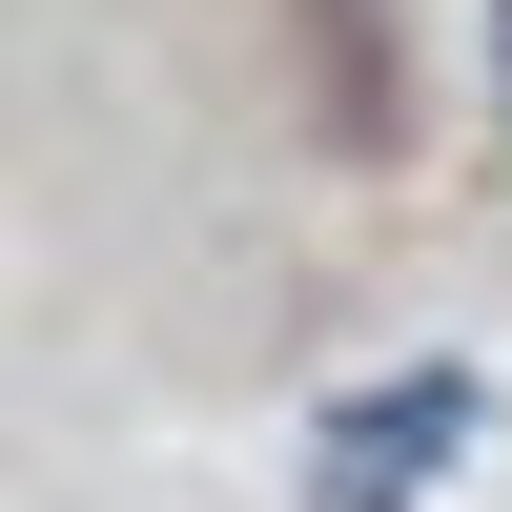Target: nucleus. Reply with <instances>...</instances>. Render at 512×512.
I'll list each match as a JSON object with an SVG mask.
<instances>
[{"instance_id":"f03ea898","label":"nucleus","mask_w":512,"mask_h":512,"mask_svg":"<svg viewBox=\"0 0 512 512\" xmlns=\"http://www.w3.org/2000/svg\"><path fill=\"white\" fill-rule=\"evenodd\" d=\"M492 82H512V21H492Z\"/></svg>"},{"instance_id":"f257e3e1","label":"nucleus","mask_w":512,"mask_h":512,"mask_svg":"<svg viewBox=\"0 0 512 512\" xmlns=\"http://www.w3.org/2000/svg\"><path fill=\"white\" fill-rule=\"evenodd\" d=\"M451 451H472V369H390V390H349V410H328L308 512H410Z\"/></svg>"}]
</instances>
